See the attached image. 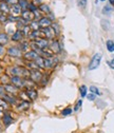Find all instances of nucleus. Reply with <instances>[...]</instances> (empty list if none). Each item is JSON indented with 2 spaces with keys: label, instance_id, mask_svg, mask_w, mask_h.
I'll return each instance as SVG.
<instances>
[{
  "label": "nucleus",
  "instance_id": "1",
  "mask_svg": "<svg viewBox=\"0 0 114 133\" xmlns=\"http://www.w3.org/2000/svg\"><path fill=\"white\" fill-rule=\"evenodd\" d=\"M11 73L13 76L30 78V71H28L23 66H14V68L11 69Z\"/></svg>",
  "mask_w": 114,
  "mask_h": 133
},
{
  "label": "nucleus",
  "instance_id": "2",
  "mask_svg": "<svg viewBox=\"0 0 114 133\" xmlns=\"http://www.w3.org/2000/svg\"><path fill=\"white\" fill-rule=\"evenodd\" d=\"M102 58H103V55L100 53H96L92 57V59L89 63V70H95V69L98 68L99 64H100V61H102Z\"/></svg>",
  "mask_w": 114,
  "mask_h": 133
},
{
  "label": "nucleus",
  "instance_id": "3",
  "mask_svg": "<svg viewBox=\"0 0 114 133\" xmlns=\"http://www.w3.org/2000/svg\"><path fill=\"white\" fill-rule=\"evenodd\" d=\"M41 33H43V35L45 36V38H46V39H49V40L54 39V37L57 35V33L55 32V30H54L52 26L41 29Z\"/></svg>",
  "mask_w": 114,
  "mask_h": 133
},
{
  "label": "nucleus",
  "instance_id": "4",
  "mask_svg": "<svg viewBox=\"0 0 114 133\" xmlns=\"http://www.w3.org/2000/svg\"><path fill=\"white\" fill-rule=\"evenodd\" d=\"M30 78L34 82H39L42 79V73L39 70H32L30 72Z\"/></svg>",
  "mask_w": 114,
  "mask_h": 133
},
{
  "label": "nucleus",
  "instance_id": "5",
  "mask_svg": "<svg viewBox=\"0 0 114 133\" xmlns=\"http://www.w3.org/2000/svg\"><path fill=\"white\" fill-rule=\"evenodd\" d=\"M11 81H12V85H14L16 88H22V87H24V79H22L21 77L12 76L11 77Z\"/></svg>",
  "mask_w": 114,
  "mask_h": 133
},
{
  "label": "nucleus",
  "instance_id": "6",
  "mask_svg": "<svg viewBox=\"0 0 114 133\" xmlns=\"http://www.w3.org/2000/svg\"><path fill=\"white\" fill-rule=\"evenodd\" d=\"M21 18L24 20V21H33L34 18H35V15L34 13L30 11V10H26V11H22L21 13Z\"/></svg>",
  "mask_w": 114,
  "mask_h": 133
},
{
  "label": "nucleus",
  "instance_id": "7",
  "mask_svg": "<svg viewBox=\"0 0 114 133\" xmlns=\"http://www.w3.org/2000/svg\"><path fill=\"white\" fill-rule=\"evenodd\" d=\"M38 57H39V54L36 51H29L23 55V58L26 60H30V61H35Z\"/></svg>",
  "mask_w": 114,
  "mask_h": 133
},
{
  "label": "nucleus",
  "instance_id": "8",
  "mask_svg": "<svg viewBox=\"0 0 114 133\" xmlns=\"http://www.w3.org/2000/svg\"><path fill=\"white\" fill-rule=\"evenodd\" d=\"M38 24H39L40 29L49 28V26H52V20L46 18V17H42V18H40L38 20Z\"/></svg>",
  "mask_w": 114,
  "mask_h": 133
},
{
  "label": "nucleus",
  "instance_id": "9",
  "mask_svg": "<svg viewBox=\"0 0 114 133\" xmlns=\"http://www.w3.org/2000/svg\"><path fill=\"white\" fill-rule=\"evenodd\" d=\"M8 54L12 57H21V55H22L21 50L18 49V48H14V46H12L8 50Z\"/></svg>",
  "mask_w": 114,
  "mask_h": 133
},
{
  "label": "nucleus",
  "instance_id": "10",
  "mask_svg": "<svg viewBox=\"0 0 114 133\" xmlns=\"http://www.w3.org/2000/svg\"><path fill=\"white\" fill-rule=\"evenodd\" d=\"M50 50H51V52L53 53V54H57V53H59L60 52V45H59V42L57 41V40H53L51 43H50Z\"/></svg>",
  "mask_w": 114,
  "mask_h": 133
},
{
  "label": "nucleus",
  "instance_id": "11",
  "mask_svg": "<svg viewBox=\"0 0 114 133\" xmlns=\"http://www.w3.org/2000/svg\"><path fill=\"white\" fill-rule=\"evenodd\" d=\"M25 93H26V95H28L30 101H35V99L37 98V96H38L37 91L34 90V89H28Z\"/></svg>",
  "mask_w": 114,
  "mask_h": 133
},
{
  "label": "nucleus",
  "instance_id": "12",
  "mask_svg": "<svg viewBox=\"0 0 114 133\" xmlns=\"http://www.w3.org/2000/svg\"><path fill=\"white\" fill-rule=\"evenodd\" d=\"M2 122H3V125H4L5 127H8V126H10V125L14 122V119L12 118V116H11L9 113H5V114H3V116H2Z\"/></svg>",
  "mask_w": 114,
  "mask_h": 133
},
{
  "label": "nucleus",
  "instance_id": "13",
  "mask_svg": "<svg viewBox=\"0 0 114 133\" xmlns=\"http://www.w3.org/2000/svg\"><path fill=\"white\" fill-rule=\"evenodd\" d=\"M4 89H5V92L8 94H11V95H15L16 93H17V90H18V88H16L14 85H5Z\"/></svg>",
  "mask_w": 114,
  "mask_h": 133
},
{
  "label": "nucleus",
  "instance_id": "14",
  "mask_svg": "<svg viewBox=\"0 0 114 133\" xmlns=\"http://www.w3.org/2000/svg\"><path fill=\"white\" fill-rule=\"evenodd\" d=\"M10 12H11L13 15H19V14H21V13H22V12H21V8H20V5H19L18 3H17V4L12 5V8H11Z\"/></svg>",
  "mask_w": 114,
  "mask_h": 133
},
{
  "label": "nucleus",
  "instance_id": "15",
  "mask_svg": "<svg viewBox=\"0 0 114 133\" xmlns=\"http://www.w3.org/2000/svg\"><path fill=\"white\" fill-rule=\"evenodd\" d=\"M56 60H53V57L51 58H44V68H52L54 66Z\"/></svg>",
  "mask_w": 114,
  "mask_h": 133
},
{
  "label": "nucleus",
  "instance_id": "16",
  "mask_svg": "<svg viewBox=\"0 0 114 133\" xmlns=\"http://www.w3.org/2000/svg\"><path fill=\"white\" fill-rule=\"evenodd\" d=\"M9 42V36L5 33H0V45H4Z\"/></svg>",
  "mask_w": 114,
  "mask_h": 133
},
{
  "label": "nucleus",
  "instance_id": "17",
  "mask_svg": "<svg viewBox=\"0 0 114 133\" xmlns=\"http://www.w3.org/2000/svg\"><path fill=\"white\" fill-rule=\"evenodd\" d=\"M22 38H23V36H22L21 32L19 30L16 31V33H14V35L12 36V40L13 41H20Z\"/></svg>",
  "mask_w": 114,
  "mask_h": 133
},
{
  "label": "nucleus",
  "instance_id": "18",
  "mask_svg": "<svg viewBox=\"0 0 114 133\" xmlns=\"http://www.w3.org/2000/svg\"><path fill=\"white\" fill-rule=\"evenodd\" d=\"M3 98H4V101H6L8 103H10V104H12V105H15L16 104V98L13 96V95H11V94H5L4 96H3Z\"/></svg>",
  "mask_w": 114,
  "mask_h": 133
},
{
  "label": "nucleus",
  "instance_id": "19",
  "mask_svg": "<svg viewBox=\"0 0 114 133\" xmlns=\"http://www.w3.org/2000/svg\"><path fill=\"white\" fill-rule=\"evenodd\" d=\"M10 10H11V8H9L6 2H1L0 3V11H1L2 14H8L10 12Z\"/></svg>",
  "mask_w": 114,
  "mask_h": 133
},
{
  "label": "nucleus",
  "instance_id": "20",
  "mask_svg": "<svg viewBox=\"0 0 114 133\" xmlns=\"http://www.w3.org/2000/svg\"><path fill=\"white\" fill-rule=\"evenodd\" d=\"M18 4L20 5L22 11H26L29 9V4L30 3L26 1V0H18Z\"/></svg>",
  "mask_w": 114,
  "mask_h": 133
},
{
  "label": "nucleus",
  "instance_id": "21",
  "mask_svg": "<svg viewBox=\"0 0 114 133\" xmlns=\"http://www.w3.org/2000/svg\"><path fill=\"white\" fill-rule=\"evenodd\" d=\"M106 46H107V50L110 52V53H112V52H114V41L113 40H107V42H106Z\"/></svg>",
  "mask_w": 114,
  "mask_h": 133
},
{
  "label": "nucleus",
  "instance_id": "22",
  "mask_svg": "<svg viewBox=\"0 0 114 133\" xmlns=\"http://www.w3.org/2000/svg\"><path fill=\"white\" fill-rule=\"evenodd\" d=\"M30 108V103L26 101H22L20 103V105H18V109L19 110H28Z\"/></svg>",
  "mask_w": 114,
  "mask_h": 133
},
{
  "label": "nucleus",
  "instance_id": "23",
  "mask_svg": "<svg viewBox=\"0 0 114 133\" xmlns=\"http://www.w3.org/2000/svg\"><path fill=\"white\" fill-rule=\"evenodd\" d=\"M38 9H39V11H41V12L50 13V8H49V5H46V4H40V5L38 6Z\"/></svg>",
  "mask_w": 114,
  "mask_h": 133
},
{
  "label": "nucleus",
  "instance_id": "24",
  "mask_svg": "<svg viewBox=\"0 0 114 133\" xmlns=\"http://www.w3.org/2000/svg\"><path fill=\"white\" fill-rule=\"evenodd\" d=\"M79 92H80V95L81 97H86L87 96V87L84 85V86H81L79 88Z\"/></svg>",
  "mask_w": 114,
  "mask_h": 133
},
{
  "label": "nucleus",
  "instance_id": "25",
  "mask_svg": "<svg viewBox=\"0 0 114 133\" xmlns=\"http://www.w3.org/2000/svg\"><path fill=\"white\" fill-rule=\"evenodd\" d=\"M112 13V8L110 5H106L104 9H103V14L104 15H110Z\"/></svg>",
  "mask_w": 114,
  "mask_h": 133
},
{
  "label": "nucleus",
  "instance_id": "26",
  "mask_svg": "<svg viewBox=\"0 0 114 133\" xmlns=\"http://www.w3.org/2000/svg\"><path fill=\"white\" fill-rule=\"evenodd\" d=\"M9 107V103L6 101H4V99L0 98V108L1 109H8Z\"/></svg>",
  "mask_w": 114,
  "mask_h": 133
},
{
  "label": "nucleus",
  "instance_id": "27",
  "mask_svg": "<svg viewBox=\"0 0 114 133\" xmlns=\"http://www.w3.org/2000/svg\"><path fill=\"white\" fill-rule=\"evenodd\" d=\"M30 28L32 29V31H39L40 30V26H39L38 22H32L30 24Z\"/></svg>",
  "mask_w": 114,
  "mask_h": 133
},
{
  "label": "nucleus",
  "instance_id": "28",
  "mask_svg": "<svg viewBox=\"0 0 114 133\" xmlns=\"http://www.w3.org/2000/svg\"><path fill=\"white\" fill-rule=\"evenodd\" d=\"M77 5L81 9H85L87 6V0H78L77 1Z\"/></svg>",
  "mask_w": 114,
  "mask_h": 133
},
{
  "label": "nucleus",
  "instance_id": "29",
  "mask_svg": "<svg viewBox=\"0 0 114 133\" xmlns=\"http://www.w3.org/2000/svg\"><path fill=\"white\" fill-rule=\"evenodd\" d=\"M72 109L70 108V107H68V108H66V109H63L62 110V112H61V114L63 115V116H67V115H70L71 113H72Z\"/></svg>",
  "mask_w": 114,
  "mask_h": 133
},
{
  "label": "nucleus",
  "instance_id": "30",
  "mask_svg": "<svg viewBox=\"0 0 114 133\" xmlns=\"http://www.w3.org/2000/svg\"><path fill=\"white\" fill-rule=\"evenodd\" d=\"M90 91H91V93H93V94H95V95H100L99 90L97 89L95 86H91V87H90Z\"/></svg>",
  "mask_w": 114,
  "mask_h": 133
},
{
  "label": "nucleus",
  "instance_id": "31",
  "mask_svg": "<svg viewBox=\"0 0 114 133\" xmlns=\"http://www.w3.org/2000/svg\"><path fill=\"white\" fill-rule=\"evenodd\" d=\"M20 48H21V51H28L29 50V43L23 41L21 44H20Z\"/></svg>",
  "mask_w": 114,
  "mask_h": 133
},
{
  "label": "nucleus",
  "instance_id": "32",
  "mask_svg": "<svg viewBox=\"0 0 114 133\" xmlns=\"http://www.w3.org/2000/svg\"><path fill=\"white\" fill-rule=\"evenodd\" d=\"M102 26H103L104 30H108V29H109V21L103 20V21H102Z\"/></svg>",
  "mask_w": 114,
  "mask_h": 133
},
{
  "label": "nucleus",
  "instance_id": "33",
  "mask_svg": "<svg viewBox=\"0 0 114 133\" xmlns=\"http://www.w3.org/2000/svg\"><path fill=\"white\" fill-rule=\"evenodd\" d=\"M81 105H83V101H81V99H79L78 103H77V104H76V106H75V108H74V111H75V112H77V111L79 110V108L81 107Z\"/></svg>",
  "mask_w": 114,
  "mask_h": 133
},
{
  "label": "nucleus",
  "instance_id": "34",
  "mask_svg": "<svg viewBox=\"0 0 114 133\" xmlns=\"http://www.w3.org/2000/svg\"><path fill=\"white\" fill-rule=\"evenodd\" d=\"M87 98L89 99V101H94V99H95V94H93V93L87 94Z\"/></svg>",
  "mask_w": 114,
  "mask_h": 133
},
{
  "label": "nucleus",
  "instance_id": "35",
  "mask_svg": "<svg viewBox=\"0 0 114 133\" xmlns=\"http://www.w3.org/2000/svg\"><path fill=\"white\" fill-rule=\"evenodd\" d=\"M5 94H6V93H5V89H4V87H0V96L3 97Z\"/></svg>",
  "mask_w": 114,
  "mask_h": 133
},
{
  "label": "nucleus",
  "instance_id": "36",
  "mask_svg": "<svg viewBox=\"0 0 114 133\" xmlns=\"http://www.w3.org/2000/svg\"><path fill=\"white\" fill-rule=\"evenodd\" d=\"M17 2H18V0H8V1H6V3H12L13 5L17 4Z\"/></svg>",
  "mask_w": 114,
  "mask_h": 133
},
{
  "label": "nucleus",
  "instance_id": "37",
  "mask_svg": "<svg viewBox=\"0 0 114 133\" xmlns=\"http://www.w3.org/2000/svg\"><path fill=\"white\" fill-rule=\"evenodd\" d=\"M108 63H109V65H110V68H111V69H114V58H113L111 61H109Z\"/></svg>",
  "mask_w": 114,
  "mask_h": 133
},
{
  "label": "nucleus",
  "instance_id": "38",
  "mask_svg": "<svg viewBox=\"0 0 114 133\" xmlns=\"http://www.w3.org/2000/svg\"><path fill=\"white\" fill-rule=\"evenodd\" d=\"M4 52V50H3V46L2 45H0V55H2Z\"/></svg>",
  "mask_w": 114,
  "mask_h": 133
},
{
  "label": "nucleus",
  "instance_id": "39",
  "mask_svg": "<svg viewBox=\"0 0 114 133\" xmlns=\"http://www.w3.org/2000/svg\"><path fill=\"white\" fill-rule=\"evenodd\" d=\"M1 116H3V111L1 108H0V117H1Z\"/></svg>",
  "mask_w": 114,
  "mask_h": 133
},
{
  "label": "nucleus",
  "instance_id": "40",
  "mask_svg": "<svg viewBox=\"0 0 114 133\" xmlns=\"http://www.w3.org/2000/svg\"><path fill=\"white\" fill-rule=\"evenodd\" d=\"M109 2L111 5H114V0H109Z\"/></svg>",
  "mask_w": 114,
  "mask_h": 133
},
{
  "label": "nucleus",
  "instance_id": "41",
  "mask_svg": "<svg viewBox=\"0 0 114 133\" xmlns=\"http://www.w3.org/2000/svg\"><path fill=\"white\" fill-rule=\"evenodd\" d=\"M1 72H2V69H1V68H0V73H1Z\"/></svg>",
  "mask_w": 114,
  "mask_h": 133
},
{
  "label": "nucleus",
  "instance_id": "42",
  "mask_svg": "<svg viewBox=\"0 0 114 133\" xmlns=\"http://www.w3.org/2000/svg\"><path fill=\"white\" fill-rule=\"evenodd\" d=\"M2 15V13H1V11H0V16H1Z\"/></svg>",
  "mask_w": 114,
  "mask_h": 133
},
{
  "label": "nucleus",
  "instance_id": "43",
  "mask_svg": "<svg viewBox=\"0 0 114 133\" xmlns=\"http://www.w3.org/2000/svg\"><path fill=\"white\" fill-rule=\"evenodd\" d=\"M100 1H105V0H100Z\"/></svg>",
  "mask_w": 114,
  "mask_h": 133
}]
</instances>
